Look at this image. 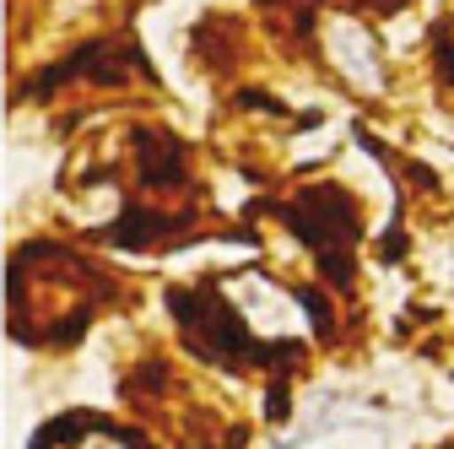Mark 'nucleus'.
<instances>
[{
    "label": "nucleus",
    "instance_id": "obj_1",
    "mask_svg": "<svg viewBox=\"0 0 454 449\" xmlns=\"http://www.w3.org/2000/svg\"><path fill=\"white\" fill-rule=\"evenodd\" d=\"M281 222H293V228L314 244L319 255V271L330 276L335 288H352V244L363 233V211L347 190L335 185H319V190H303L298 206H281Z\"/></svg>",
    "mask_w": 454,
    "mask_h": 449
}]
</instances>
